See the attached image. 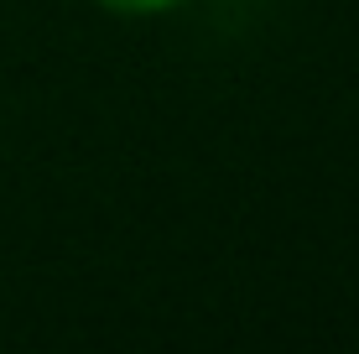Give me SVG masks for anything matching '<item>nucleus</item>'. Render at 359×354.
I'll use <instances>...</instances> for the list:
<instances>
[{
	"label": "nucleus",
	"mask_w": 359,
	"mask_h": 354,
	"mask_svg": "<svg viewBox=\"0 0 359 354\" xmlns=\"http://www.w3.org/2000/svg\"><path fill=\"white\" fill-rule=\"evenodd\" d=\"M109 16H167V11H182L188 0H94Z\"/></svg>",
	"instance_id": "1"
}]
</instances>
